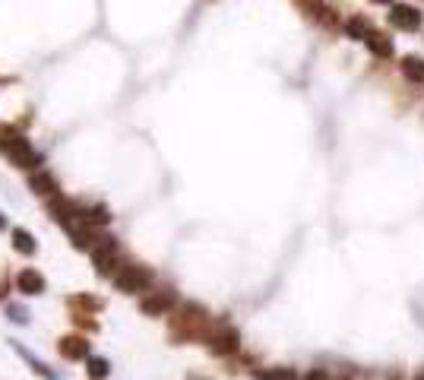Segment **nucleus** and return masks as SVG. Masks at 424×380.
<instances>
[{
  "instance_id": "obj_1",
  "label": "nucleus",
  "mask_w": 424,
  "mask_h": 380,
  "mask_svg": "<svg viewBox=\"0 0 424 380\" xmlns=\"http://www.w3.org/2000/svg\"><path fill=\"white\" fill-rule=\"evenodd\" d=\"M172 342H193V339H209L212 317L203 305H180V311L168 323Z\"/></svg>"
},
{
  "instance_id": "obj_2",
  "label": "nucleus",
  "mask_w": 424,
  "mask_h": 380,
  "mask_svg": "<svg viewBox=\"0 0 424 380\" xmlns=\"http://www.w3.org/2000/svg\"><path fill=\"white\" fill-rule=\"evenodd\" d=\"M0 149L10 156V162L16 168H35L41 162V156L35 152V146L25 136H19L13 127H0Z\"/></svg>"
},
{
  "instance_id": "obj_3",
  "label": "nucleus",
  "mask_w": 424,
  "mask_h": 380,
  "mask_svg": "<svg viewBox=\"0 0 424 380\" xmlns=\"http://www.w3.org/2000/svg\"><path fill=\"white\" fill-rule=\"evenodd\" d=\"M149 282H152V270H149V266H139V263H127L115 273V285H117V292H123V295L143 292Z\"/></svg>"
},
{
  "instance_id": "obj_4",
  "label": "nucleus",
  "mask_w": 424,
  "mask_h": 380,
  "mask_svg": "<svg viewBox=\"0 0 424 380\" xmlns=\"http://www.w3.org/2000/svg\"><path fill=\"white\" fill-rule=\"evenodd\" d=\"M206 346H209L212 355L231 358V355H237V352H241V333H237L235 326H228V323H222L219 330H212V333H209Z\"/></svg>"
},
{
  "instance_id": "obj_5",
  "label": "nucleus",
  "mask_w": 424,
  "mask_h": 380,
  "mask_svg": "<svg viewBox=\"0 0 424 380\" xmlns=\"http://www.w3.org/2000/svg\"><path fill=\"white\" fill-rule=\"evenodd\" d=\"M92 263H95L98 276H111V270H115V263H117V241L105 235V238L95 244V250H92Z\"/></svg>"
},
{
  "instance_id": "obj_6",
  "label": "nucleus",
  "mask_w": 424,
  "mask_h": 380,
  "mask_svg": "<svg viewBox=\"0 0 424 380\" xmlns=\"http://www.w3.org/2000/svg\"><path fill=\"white\" fill-rule=\"evenodd\" d=\"M421 23L424 13L418 7H412V3H396L390 13V25H396L402 32H415V29H421Z\"/></svg>"
},
{
  "instance_id": "obj_7",
  "label": "nucleus",
  "mask_w": 424,
  "mask_h": 380,
  "mask_svg": "<svg viewBox=\"0 0 424 380\" xmlns=\"http://www.w3.org/2000/svg\"><path fill=\"white\" fill-rule=\"evenodd\" d=\"M172 307H174V292L172 289H162V292H155V295L139 301V311H143L146 317H165Z\"/></svg>"
},
{
  "instance_id": "obj_8",
  "label": "nucleus",
  "mask_w": 424,
  "mask_h": 380,
  "mask_svg": "<svg viewBox=\"0 0 424 380\" xmlns=\"http://www.w3.org/2000/svg\"><path fill=\"white\" fill-rule=\"evenodd\" d=\"M58 352L60 358H67V361H86L89 358V342H86V336H64L58 342Z\"/></svg>"
},
{
  "instance_id": "obj_9",
  "label": "nucleus",
  "mask_w": 424,
  "mask_h": 380,
  "mask_svg": "<svg viewBox=\"0 0 424 380\" xmlns=\"http://www.w3.org/2000/svg\"><path fill=\"white\" fill-rule=\"evenodd\" d=\"M10 346H13V352H16V355L23 358V361L29 364V368H32V374H38L41 380H58V371H51L48 364L41 361V358H35L32 352H29V348H23V346H19V342H10Z\"/></svg>"
},
{
  "instance_id": "obj_10",
  "label": "nucleus",
  "mask_w": 424,
  "mask_h": 380,
  "mask_svg": "<svg viewBox=\"0 0 424 380\" xmlns=\"http://www.w3.org/2000/svg\"><path fill=\"white\" fill-rule=\"evenodd\" d=\"M16 289L23 292V295H41V292H45V276H41L38 270H23V273L16 276Z\"/></svg>"
},
{
  "instance_id": "obj_11",
  "label": "nucleus",
  "mask_w": 424,
  "mask_h": 380,
  "mask_svg": "<svg viewBox=\"0 0 424 380\" xmlns=\"http://www.w3.org/2000/svg\"><path fill=\"white\" fill-rule=\"evenodd\" d=\"M29 190L38 193V197H51V193H58V181H54L51 171H35L32 178H29Z\"/></svg>"
},
{
  "instance_id": "obj_12",
  "label": "nucleus",
  "mask_w": 424,
  "mask_h": 380,
  "mask_svg": "<svg viewBox=\"0 0 424 380\" xmlns=\"http://www.w3.org/2000/svg\"><path fill=\"white\" fill-rule=\"evenodd\" d=\"M253 380H301V377L288 364H276V368H253Z\"/></svg>"
},
{
  "instance_id": "obj_13",
  "label": "nucleus",
  "mask_w": 424,
  "mask_h": 380,
  "mask_svg": "<svg viewBox=\"0 0 424 380\" xmlns=\"http://www.w3.org/2000/svg\"><path fill=\"white\" fill-rule=\"evenodd\" d=\"M399 70L408 83H424V58H418V54H405Z\"/></svg>"
},
{
  "instance_id": "obj_14",
  "label": "nucleus",
  "mask_w": 424,
  "mask_h": 380,
  "mask_svg": "<svg viewBox=\"0 0 424 380\" xmlns=\"http://www.w3.org/2000/svg\"><path fill=\"white\" fill-rule=\"evenodd\" d=\"M370 32H374V25H370L367 16H361V13L345 19V35H349V38H367Z\"/></svg>"
},
{
  "instance_id": "obj_15",
  "label": "nucleus",
  "mask_w": 424,
  "mask_h": 380,
  "mask_svg": "<svg viewBox=\"0 0 424 380\" xmlns=\"http://www.w3.org/2000/svg\"><path fill=\"white\" fill-rule=\"evenodd\" d=\"M82 222L89 225V228H105L108 222H111V209L108 206H89V209H82Z\"/></svg>"
},
{
  "instance_id": "obj_16",
  "label": "nucleus",
  "mask_w": 424,
  "mask_h": 380,
  "mask_svg": "<svg viewBox=\"0 0 424 380\" xmlns=\"http://www.w3.org/2000/svg\"><path fill=\"white\" fill-rule=\"evenodd\" d=\"M364 42H367V48H370V54H377V58H390L392 54L390 35H384V32H370Z\"/></svg>"
},
{
  "instance_id": "obj_17",
  "label": "nucleus",
  "mask_w": 424,
  "mask_h": 380,
  "mask_svg": "<svg viewBox=\"0 0 424 380\" xmlns=\"http://www.w3.org/2000/svg\"><path fill=\"white\" fill-rule=\"evenodd\" d=\"M67 305L73 307V311H86V314H98V311L105 307V301H102V298H92V295H73V298H67Z\"/></svg>"
},
{
  "instance_id": "obj_18",
  "label": "nucleus",
  "mask_w": 424,
  "mask_h": 380,
  "mask_svg": "<svg viewBox=\"0 0 424 380\" xmlns=\"http://www.w3.org/2000/svg\"><path fill=\"white\" fill-rule=\"evenodd\" d=\"M13 248H16L23 257H32L35 250H38V244H35V238L25 232V228H13Z\"/></svg>"
},
{
  "instance_id": "obj_19",
  "label": "nucleus",
  "mask_w": 424,
  "mask_h": 380,
  "mask_svg": "<svg viewBox=\"0 0 424 380\" xmlns=\"http://www.w3.org/2000/svg\"><path fill=\"white\" fill-rule=\"evenodd\" d=\"M294 3H298V10H301L307 19H314V23H317V19H327V3H323V0H294Z\"/></svg>"
},
{
  "instance_id": "obj_20",
  "label": "nucleus",
  "mask_w": 424,
  "mask_h": 380,
  "mask_svg": "<svg viewBox=\"0 0 424 380\" xmlns=\"http://www.w3.org/2000/svg\"><path fill=\"white\" fill-rule=\"evenodd\" d=\"M86 371H89L92 380H105L111 374V361L108 358H98V355H89L86 358Z\"/></svg>"
},
{
  "instance_id": "obj_21",
  "label": "nucleus",
  "mask_w": 424,
  "mask_h": 380,
  "mask_svg": "<svg viewBox=\"0 0 424 380\" xmlns=\"http://www.w3.org/2000/svg\"><path fill=\"white\" fill-rule=\"evenodd\" d=\"M7 317L13 323H25V320H29V311H25L23 305H7Z\"/></svg>"
},
{
  "instance_id": "obj_22",
  "label": "nucleus",
  "mask_w": 424,
  "mask_h": 380,
  "mask_svg": "<svg viewBox=\"0 0 424 380\" xmlns=\"http://www.w3.org/2000/svg\"><path fill=\"white\" fill-rule=\"evenodd\" d=\"M73 323L80 326V330H89V333H95V330H98V323H95V320H89V314H73Z\"/></svg>"
},
{
  "instance_id": "obj_23",
  "label": "nucleus",
  "mask_w": 424,
  "mask_h": 380,
  "mask_svg": "<svg viewBox=\"0 0 424 380\" xmlns=\"http://www.w3.org/2000/svg\"><path fill=\"white\" fill-rule=\"evenodd\" d=\"M301 380H333V377H329V371H327V368H310V371L304 374Z\"/></svg>"
},
{
  "instance_id": "obj_24",
  "label": "nucleus",
  "mask_w": 424,
  "mask_h": 380,
  "mask_svg": "<svg viewBox=\"0 0 424 380\" xmlns=\"http://www.w3.org/2000/svg\"><path fill=\"white\" fill-rule=\"evenodd\" d=\"M7 289H10V285H7V279H0V301L7 298Z\"/></svg>"
},
{
  "instance_id": "obj_25",
  "label": "nucleus",
  "mask_w": 424,
  "mask_h": 380,
  "mask_svg": "<svg viewBox=\"0 0 424 380\" xmlns=\"http://www.w3.org/2000/svg\"><path fill=\"white\" fill-rule=\"evenodd\" d=\"M370 3H390V0H370Z\"/></svg>"
},
{
  "instance_id": "obj_26",
  "label": "nucleus",
  "mask_w": 424,
  "mask_h": 380,
  "mask_svg": "<svg viewBox=\"0 0 424 380\" xmlns=\"http://www.w3.org/2000/svg\"><path fill=\"white\" fill-rule=\"evenodd\" d=\"M0 225H3V219H0Z\"/></svg>"
}]
</instances>
